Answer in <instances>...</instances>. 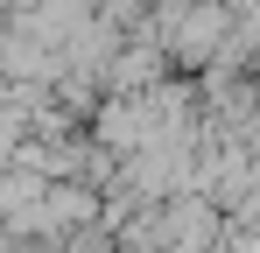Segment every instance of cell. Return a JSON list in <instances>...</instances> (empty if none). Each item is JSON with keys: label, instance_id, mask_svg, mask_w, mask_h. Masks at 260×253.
<instances>
[{"label": "cell", "instance_id": "cell-1", "mask_svg": "<svg viewBox=\"0 0 260 253\" xmlns=\"http://www.w3.org/2000/svg\"><path fill=\"white\" fill-rule=\"evenodd\" d=\"M0 155H14V120L0 113Z\"/></svg>", "mask_w": 260, "mask_h": 253}]
</instances>
